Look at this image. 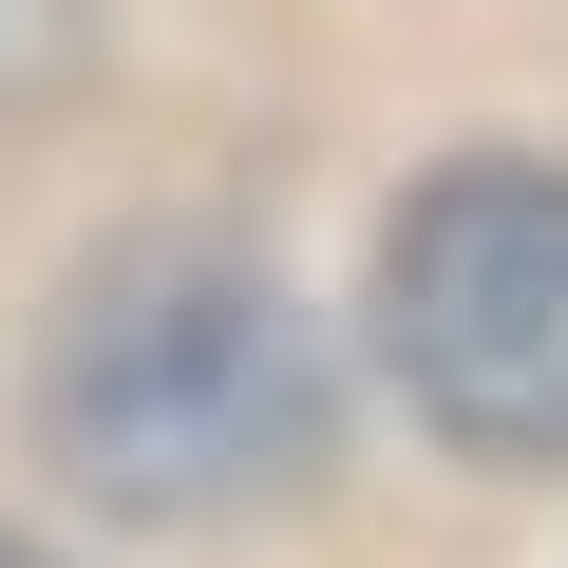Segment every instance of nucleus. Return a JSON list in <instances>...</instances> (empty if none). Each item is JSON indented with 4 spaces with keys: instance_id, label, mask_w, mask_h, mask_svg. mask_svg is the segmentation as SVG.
Masks as SVG:
<instances>
[{
    "instance_id": "7ed1b4c3",
    "label": "nucleus",
    "mask_w": 568,
    "mask_h": 568,
    "mask_svg": "<svg viewBox=\"0 0 568 568\" xmlns=\"http://www.w3.org/2000/svg\"><path fill=\"white\" fill-rule=\"evenodd\" d=\"M0 568H58V549H20V530H0Z\"/></svg>"
},
{
    "instance_id": "f03ea898",
    "label": "nucleus",
    "mask_w": 568,
    "mask_h": 568,
    "mask_svg": "<svg viewBox=\"0 0 568 568\" xmlns=\"http://www.w3.org/2000/svg\"><path fill=\"white\" fill-rule=\"evenodd\" d=\"M379 361L455 455L568 474V171L549 152H455L379 227Z\"/></svg>"
},
{
    "instance_id": "f257e3e1",
    "label": "nucleus",
    "mask_w": 568,
    "mask_h": 568,
    "mask_svg": "<svg viewBox=\"0 0 568 568\" xmlns=\"http://www.w3.org/2000/svg\"><path fill=\"white\" fill-rule=\"evenodd\" d=\"M39 436L114 511H246L284 474H323V342L265 265L227 246H133L77 284V323L39 342Z\"/></svg>"
}]
</instances>
